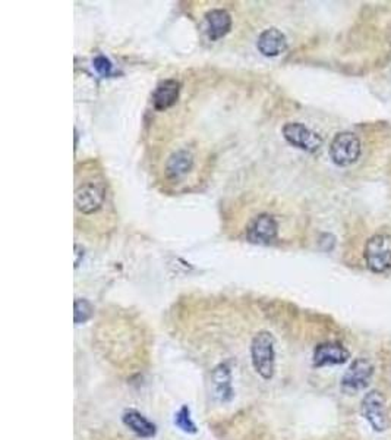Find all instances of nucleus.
<instances>
[{
  "instance_id": "3",
  "label": "nucleus",
  "mask_w": 391,
  "mask_h": 440,
  "mask_svg": "<svg viewBox=\"0 0 391 440\" xmlns=\"http://www.w3.org/2000/svg\"><path fill=\"white\" fill-rule=\"evenodd\" d=\"M106 199V185L101 179H87L78 184L75 189V206L83 214H93L100 210Z\"/></svg>"
},
{
  "instance_id": "13",
  "label": "nucleus",
  "mask_w": 391,
  "mask_h": 440,
  "mask_svg": "<svg viewBox=\"0 0 391 440\" xmlns=\"http://www.w3.org/2000/svg\"><path fill=\"white\" fill-rule=\"evenodd\" d=\"M211 380L215 391V396L223 402H228L233 396L232 373L229 366L228 364L217 366L211 373Z\"/></svg>"
},
{
  "instance_id": "17",
  "label": "nucleus",
  "mask_w": 391,
  "mask_h": 440,
  "mask_svg": "<svg viewBox=\"0 0 391 440\" xmlns=\"http://www.w3.org/2000/svg\"><path fill=\"white\" fill-rule=\"evenodd\" d=\"M93 311H94V309L90 304V301L82 299V298L75 299V304H73V321H75V324H82V323L88 321L93 316Z\"/></svg>"
},
{
  "instance_id": "2",
  "label": "nucleus",
  "mask_w": 391,
  "mask_h": 440,
  "mask_svg": "<svg viewBox=\"0 0 391 440\" xmlns=\"http://www.w3.org/2000/svg\"><path fill=\"white\" fill-rule=\"evenodd\" d=\"M364 257L367 266L374 273L391 270V235L377 234L367 241Z\"/></svg>"
},
{
  "instance_id": "18",
  "label": "nucleus",
  "mask_w": 391,
  "mask_h": 440,
  "mask_svg": "<svg viewBox=\"0 0 391 440\" xmlns=\"http://www.w3.org/2000/svg\"><path fill=\"white\" fill-rule=\"evenodd\" d=\"M94 68H96V71L100 74V75H103V76H108L110 74H111V62L107 59V58H104V56H97L96 59H94Z\"/></svg>"
},
{
  "instance_id": "14",
  "label": "nucleus",
  "mask_w": 391,
  "mask_h": 440,
  "mask_svg": "<svg viewBox=\"0 0 391 440\" xmlns=\"http://www.w3.org/2000/svg\"><path fill=\"white\" fill-rule=\"evenodd\" d=\"M123 424L131 429L139 437H153L156 434V426L146 419L141 412L135 409H129L123 414Z\"/></svg>"
},
{
  "instance_id": "15",
  "label": "nucleus",
  "mask_w": 391,
  "mask_h": 440,
  "mask_svg": "<svg viewBox=\"0 0 391 440\" xmlns=\"http://www.w3.org/2000/svg\"><path fill=\"white\" fill-rule=\"evenodd\" d=\"M192 164H193L192 154L186 150H179L169 159V161H167L166 174L172 179H179L192 169Z\"/></svg>"
},
{
  "instance_id": "16",
  "label": "nucleus",
  "mask_w": 391,
  "mask_h": 440,
  "mask_svg": "<svg viewBox=\"0 0 391 440\" xmlns=\"http://www.w3.org/2000/svg\"><path fill=\"white\" fill-rule=\"evenodd\" d=\"M175 426L189 434L197 433V426L191 419V409L188 405H183L175 414Z\"/></svg>"
},
{
  "instance_id": "7",
  "label": "nucleus",
  "mask_w": 391,
  "mask_h": 440,
  "mask_svg": "<svg viewBox=\"0 0 391 440\" xmlns=\"http://www.w3.org/2000/svg\"><path fill=\"white\" fill-rule=\"evenodd\" d=\"M283 136L289 144L310 153L317 151L323 144V139L317 132L298 122L286 124L283 126Z\"/></svg>"
},
{
  "instance_id": "10",
  "label": "nucleus",
  "mask_w": 391,
  "mask_h": 440,
  "mask_svg": "<svg viewBox=\"0 0 391 440\" xmlns=\"http://www.w3.org/2000/svg\"><path fill=\"white\" fill-rule=\"evenodd\" d=\"M258 50L267 58H275L288 49L286 36L277 29H268L263 31L257 43Z\"/></svg>"
},
{
  "instance_id": "9",
  "label": "nucleus",
  "mask_w": 391,
  "mask_h": 440,
  "mask_svg": "<svg viewBox=\"0 0 391 440\" xmlns=\"http://www.w3.org/2000/svg\"><path fill=\"white\" fill-rule=\"evenodd\" d=\"M278 232V225L275 222V219L270 214H261L258 216L253 225L248 229V236L253 242H260V244H268L273 239H275Z\"/></svg>"
},
{
  "instance_id": "5",
  "label": "nucleus",
  "mask_w": 391,
  "mask_h": 440,
  "mask_svg": "<svg viewBox=\"0 0 391 440\" xmlns=\"http://www.w3.org/2000/svg\"><path fill=\"white\" fill-rule=\"evenodd\" d=\"M362 147L357 136L353 132H339L334 136L331 146H330V156L332 161L337 166H350L353 164L359 156H360Z\"/></svg>"
},
{
  "instance_id": "19",
  "label": "nucleus",
  "mask_w": 391,
  "mask_h": 440,
  "mask_svg": "<svg viewBox=\"0 0 391 440\" xmlns=\"http://www.w3.org/2000/svg\"><path fill=\"white\" fill-rule=\"evenodd\" d=\"M82 257H83V250L76 244L75 245V267H79V264L82 261Z\"/></svg>"
},
{
  "instance_id": "11",
  "label": "nucleus",
  "mask_w": 391,
  "mask_h": 440,
  "mask_svg": "<svg viewBox=\"0 0 391 440\" xmlns=\"http://www.w3.org/2000/svg\"><path fill=\"white\" fill-rule=\"evenodd\" d=\"M207 34L210 40L215 41L225 37L232 29V16L225 9H214L205 15Z\"/></svg>"
},
{
  "instance_id": "4",
  "label": "nucleus",
  "mask_w": 391,
  "mask_h": 440,
  "mask_svg": "<svg viewBox=\"0 0 391 440\" xmlns=\"http://www.w3.org/2000/svg\"><path fill=\"white\" fill-rule=\"evenodd\" d=\"M362 416L371 424V427L375 431H384L390 426V417H388V406L387 399L381 391L372 389L370 391L364 399H362L360 405Z\"/></svg>"
},
{
  "instance_id": "8",
  "label": "nucleus",
  "mask_w": 391,
  "mask_h": 440,
  "mask_svg": "<svg viewBox=\"0 0 391 440\" xmlns=\"http://www.w3.org/2000/svg\"><path fill=\"white\" fill-rule=\"evenodd\" d=\"M350 359L349 351L337 342H325L315 348L314 352V366L325 367V366H339L346 363Z\"/></svg>"
},
{
  "instance_id": "12",
  "label": "nucleus",
  "mask_w": 391,
  "mask_h": 440,
  "mask_svg": "<svg viewBox=\"0 0 391 440\" xmlns=\"http://www.w3.org/2000/svg\"><path fill=\"white\" fill-rule=\"evenodd\" d=\"M179 82L176 79H166L157 86L153 93V104L157 110H166L172 107L179 96Z\"/></svg>"
},
{
  "instance_id": "1",
  "label": "nucleus",
  "mask_w": 391,
  "mask_h": 440,
  "mask_svg": "<svg viewBox=\"0 0 391 440\" xmlns=\"http://www.w3.org/2000/svg\"><path fill=\"white\" fill-rule=\"evenodd\" d=\"M250 359L258 376L264 380H271L275 370V348L274 338L270 332L257 334L250 344Z\"/></svg>"
},
{
  "instance_id": "6",
  "label": "nucleus",
  "mask_w": 391,
  "mask_h": 440,
  "mask_svg": "<svg viewBox=\"0 0 391 440\" xmlns=\"http://www.w3.org/2000/svg\"><path fill=\"white\" fill-rule=\"evenodd\" d=\"M374 377V364L368 359H356L342 379V389L349 395L365 391Z\"/></svg>"
}]
</instances>
